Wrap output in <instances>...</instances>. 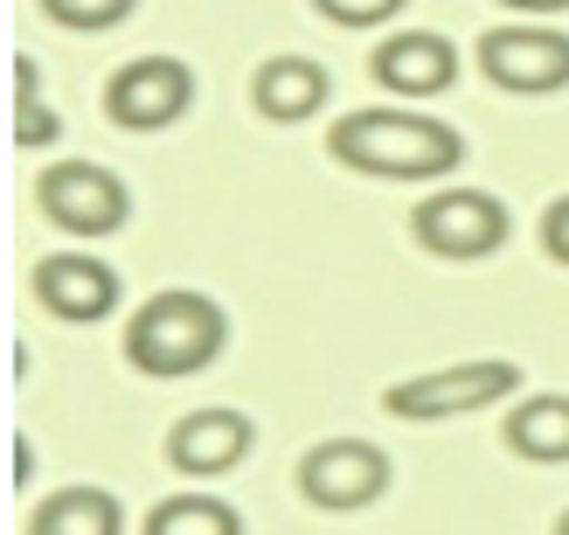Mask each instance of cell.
<instances>
[{"label": "cell", "instance_id": "cell-1", "mask_svg": "<svg viewBox=\"0 0 569 535\" xmlns=\"http://www.w3.org/2000/svg\"><path fill=\"white\" fill-rule=\"evenodd\" d=\"M327 153L355 175H382V181H438L466 160V139L445 119H423V111H396V105H368L333 119Z\"/></svg>", "mask_w": 569, "mask_h": 535}, {"label": "cell", "instance_id": "cell-2", "mask_svg": "<svg viewBox=\"0 0 569 535\" xmlns=\"http://www.w3.org/2000/svg\"><path fill=\"white\" fill-rule=\"evenodd\" d=\"M230 348V314L209 293H153L126 320V361L139 376H202Z\"/></svg>", "mask_w": 569, "mask_h": 535}, {"label": "cell", "instance_id": "cell-3", "mask_svg": "<svg viewBox=\"0 0 569 535\" xmlns=\"http://www.w3.org/2000/svg\"><path fill=\"white\" fill-rule=\"evenodd\" d=\"M410 237L431 250V258L472 265V258H493V250L515 237V216H507V202H493L487 188H438L410 209Z\"/></svg>", "mask_w": 569, "mask_h": 535}, {"label": "cell", "instance_id": "cell-4", "mask_svg": "<svg viewBox=\"0 0 569 535\" xmlns=\"http://www.w3.org/2000/svg\"><path fill=\"white\" fill-rule=\"evenodd\" d=\"M521 389L515 361H459V369H423L410 383H389L382 389V410L403 417V425H445V417H466V410H487L500 397Z\"/></svg>", "mask_w": 569, "mask_h": 535}, {"label": "cell", "instance_id": "cell-5", "mask_svg": "<svg viewBox=\"0 0 569 535\" xmlns=\"http://www.w3.org/2000/svg\"><path fill=\"white\" fill-rule=\"evenodd\" d=\"M36 202H42L49 222H63L70 237H111L132 216L126 181L111 175V167H98V160H56V167H42Z\"/></svg>", "mask_w": 569, "mask_h": 535}, {"label": "cell", "instance_id": "cell-6", "mask_svg": "<svg viewBox=\"0 0 569 535\" xmlns=\"http://www.w3.org/2000/svg\"><path fill=\"white\" fill-rule=\"evenodd\" d=\"M389 487V453L368 438H320L299 459V494L327 515H355L368 501H382Z\"/></svg>", "mask_w": 569, "mask_h": 535}, {"label": "cell", "instance_id": "cell-7", "mask_svg": "<svg viewBox=\"0 0 569 535\" xmlns=\"http://www.w3.org/2000/svg\"><path fill=\"white\" fill-rule=\"evenodd\" d=\"M479 70H487L493 91H515V98H549L569 83V36L562 28H493L479 42Z\"/></svg>", "mask_w": 569, "mask_h": 535}, {"label": "cell", "instance_id": "cell-8", "mask_svg": "<svg viewBox=\"0 0 569 535\" xmlns=\"http://www.w3.org/2000/svg\"><path fill=\"white\" fill-rule=\"evenodd\" d=\"M188 98H194V77H188V63H174V56H132L126 70L104 77V119L126 126V132L174 126L188 111Z\"/></svg>", "mask_w": 569, "mask_h": 535}, {"label": "cell", "instance_id": "cell-9", "mask_svg": "<svg viewBox=\"0 0 569 535\" xmlns=\"http://www.w3.org/2000/svg\"><path fill=\"white\" fill-rule=\"evenodd\" d=\"M28 286H36L42 314L77 320V327H91V320H104L111 306H119V271H111L104 258H91V250H63V258H42Z\"/></svg>", "mask_w": 569, "mask_h": 535}, {"label": "cell", "instance_id": "cell-10", "mask_svg": "<svg viewBox=\"0 0 569 535\" xmlns=\"http://www.w3.org/2000/svg\"><path fill=\"white\" fill-rule=\"evenodd\" d=\"M376 83L396 98H438L459 83V49H451L445 36H431V28H403V36H382L376 42Z\"/></svg>", "mask_w": 569, "mask_h": 535}, {"label": "cell", "instance_id": "cell-11", "mask_svg": "<svg viewBox=\"0 0 569 535\" xmlns=\"http://www.w3.org/2000/svg\"><path fill=\"white\" fill-rule=\"evenodd\" d=\"M250 453V417L243 410H188L174 432H167V459L174 473H194V480H216Z\"/></svg>", "mask_w": 569, "mask_h": 535}, {"label": "cell", "instance_id": "cell-12", "mask_svg": "<svg viewBox=\"0 0 569 535\" xmlns=\"http://www.w3.org/2000/svg\"><path fill=\"white\" fill-rule=\"evenodd\" d=\"M327 91H333V77L312 63V56H271V63H258V77H250V105L278 126L312 119V111L327 105Z\"/></svg>", "mask_w": 569, "mask_h": 535}, {"label": "cell", "instance_id": "cell-13", "mask_svg": "<svg viewBox=\"0 0 569 535\" xmlns=\"http://www.w3.org/2000/svg\"><path fill=\"white\" fill-rule=\"evenodd\" d=\"M507 445L535 466H562L569 459V397H528L507 410Z\"/></svg>", "mask_w": 569, "mask_h": 535}, {"label": "cell", "instance_id": "cell-14", "mask_svg": "<svg viewBox=\"0 0 569 535\" xmlns=\"http://www.w3.org/2000/svg\"><path fill=\"white\" fill-rule=\"evenodd\" d=\"M28 528L36 535H119L126 508L104 487H63L56 501H42V508L28 515Z\"/></svg>", "mask_w": 569, "mask_h": 535}, {"label": "cell", "instance_id": "cell-15", "mask_svg": "<svg viewBox=\"0 0 569 535\" xmlns=\"http://www.w3.org/2000/svg\"><path fill=\"white\" fill-rule=\"evenodd\" d=\"M237 528H243V515L209 494H174L147 515V535H237Z\"/></svg>", "mask_w": 569, "mask_h": 535}, {"label": "cell", "instance_id": "cell-16", "mask_svg": "<svg viewBox=\"0 0 569 535\" xmlns=\"http://www.w3.org/2000/svg\"><path fill=\"white\" fill-rule=\"evenodd\" d=\"M14 83H21V91H14V111H21V147H49V139L56 132H63V119H49V105H42V91H36V63H28V56H21V63H14Z\"/></svg>", "mask_w": 569, "mask_h": 535}, {"label": "cell", "instance_id": "cell-17", "mask_svg": "<svg viewBox=\"0 0 569 535\" xmlns=\"http://www.w3.org/2000/svg\"><path fill=\"white\" fill-rule=\"evenodd\" d=\"M132 8H139V0H42V14H49V21H63V28H77V36L119 28Z\"/></svg>", "mask_w": 569, "mask_h": 535}, {"label": "cell", "instance_id": "cell-18", "mask_svg": "<svg viewBox=\"0 0 569 535\" xmlns=\"http://www.w3.org/2000/svg\"><path fill=\"white\" fill-rule=\"evenodd\" d=\"M333 28H382V21H396V8L403 0H312Z\"/></svg>", "mask_w": 569, "mask_h": 535}, {"label": "cell", "instance_id": "cell-19", "mask_svg": "<svg viewBox=\"0 0 569 535\" xmlns=\"http://www.w3.org/2000/svg\"><path fill=\"white\" fill-rule=\"evenodd\" d=\"M542 250H549L556 265H569V195L549 202V216H542Z\"/></svg>", "mask_w": 569, "mask_h": 535}, {"label": "cell", "instance_id": "cell-20", "mask_svg": "<svg viewBox=\"0 0 569 535\" xmlns=\"http://www.w3.org/2000/svg\"><path fill=\"white\" fill-rule=\"evenodd\" d=\"M500 8H521V14H556V8H569V0H500Z\"/></svg>", "mask_w": 569, "mask_h": 535}, {"label": "cell", "instance_id": "cell-21", "mask_svg": "<svg viewBox=\"0 0 569 535\" xmlns=\"http://www.w3.org/2000/svg\"><path fill=\"white\" fill-rule=\"evenodd\" d=\"M556 528H562V535H569V508H562V515H556Z\"/></svg>", "mask_w": 569, "mask_h": 535}]
</instances>
